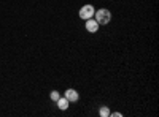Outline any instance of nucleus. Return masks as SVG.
Listing matches in <instances>:
<instances>
[{
    "label": "nucleus",
    "mask_w": 159,
    "mask_h": 117,
    "mask_svg": "<svg viewBox=\"0 0 159 117\" xmlns=\"http://www.w3.org/2000/svg\"><path fill=\"white\" fill-rule=\"evenodd\" d=\"M94 16H96V21L99 22V25H105V24H108L111 21V13L110 10L107 8H100L94 13Z\"/></svg>",
    "instance_id": "f257e3e1"
},
{
    "label": "nucleus",
    "mask_w": 159,
    "mask_h": 117,
    "mask_svg": "<svg viewBox=\"0 0 159 117\" xmlns=\"http://www.w3.org/2000/svg\"><path fill=\"white\" fill-rule=\"evenodd\" d=\"M94 13H96V10H94V6L92 5H84V6H81V10H80V18L81 19H91V18H94Z\"/></svg>",
    "instance_id": "f03ea898"
},
{
    "label": "nucleus",
    "mask_w": 159,
    "mask_h": 117,
    "mask_svg": "<svg viewBox=\"0 0 159 117\" xmlns=\"http://www.w3.org/2000/svg\"><path fill=\"white\" fill-rule=\"evenodd\" d=\"M84 27H86V30L89 32V33H96L97 30H99V22L96 21V19H86V25H84Z\"/></svg>",
    "instance_id": "7ed1b4c3"
},
{
    "label": "nucleus",
    "mask_w": 159,
    "mask_h": 117,
    "mask_svg": "<svg viewBox=\"0 0 159 117\" xmlns=\"http://www.w3.org/2000/svg\"><path fill=\"white\" fill-rule=\"evenodd\" d=\"M65 98L69 100V103H75V101H78L80 95H78V92L75 89H67L65 90Z\"/></svg>",
    "instance_id": "20e7f679"
},
{
    "label": "nucleus",
    "mask_w": 159,
    "mask_h": 117,
    "mask_svg": "<svg viewBox=\"0 0 159 117\" xmlns=\"http://www.w3.org/2000/svg\"><path fill=\"white\" fill-rule=\"evenodd\" d=\"M56 103H57V108L61 109V111H65V109H67L69 108V100L67 98H59V100H56Z\"/></svg>",
    "instance_id": "39448f33"
},
{
    "label": "nucleus",
    "mask_w": 159,
    "mask_h": 117,
    "mask_svg": "<svg viewBox=\"0 0 159 117\" xmlns=\"http://www.w3.org/2000/svg\"><path fill=\"white\" fill-rule=\"evenodd\" d=\"M99 115H102V117H108V115H110V109H108L107 106H102V108L99 109Z\"/></svg>",
    "instance_id": "423d86ee"
},
{
    "label": "nucleus",
    "mask_w": 159,
    "mask_h": 117,
    "mask_svg": "<svg viewBox=\"0 0 159 117\" xmlns=\"http://www.w3.org/2000/svg\"><path fill=\"white\" fill-rule=\"evenodd\" d=\"M49 97H51V100H52V101H56V100H59V98H61V94L57 92V90H52Z\"/></svg>",
    "instance_id": "0eeeda50"
},
{
    "label": "nucleus",
    "mask_w": 159,
    "mask_h": 117,
    "mask_svg": "<svg viewBox=\"0 0 159 117\" xmlns=\"http://www.w3.org/2000/svg\"><path fill=\"white\" fill-rule=\"evenodd\" d=\"M110 115H111V117H123V114H121V112H113V114L110 112Z\"/></svg>",
    "instance_id": "6e6552de"
}]
</instances>
